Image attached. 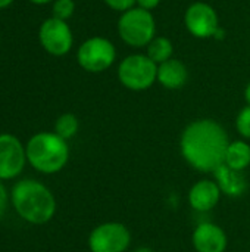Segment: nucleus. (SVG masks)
Listing matches in <instances>:
<instances>
[{
    "mask_svg": "<svg viewBox=\"0 0 250 252\" xmlns=\"http://www.w3.org/2000/svg\"><path fill=\"white\" fill-rule=\"evenodd\" d=\"M228 145L230 139L225 128L211 118L192 121L180 137V151L184 161L202 173H214L224 164Z\"/></svg>",
    "mask_w": 250,
    "mask_h": 252,
    "instance_id": "nucleus-1",
    "label": "nucleus"
},
{
    "mask_svg": "<svg viewBox=\"0 0 250 252\" xmlns=\"http://www.w3.org/2000/svg\"><path fill=\"white\" fill-rule=\"evenodd\" d=\"M12 204L16 213L32 224H44L56 213L53 193L37 180L18 182L12 189Z\"/></svg>",
    "mask_w": 250,
    "mask_h": 252,
    "instance_id": "nucleus-2",
    "label": "nucleus"
},
{
    "mask_svg": "<svg viewBox=\"0 0 250 252\" xmlns=\"http://www.w3.org/2000/svg\"><path fill=\"white\" fill-rule=\"evenodd\" d=\"M25 152L31 167L43 174L60 171L69 159V146L66 140L50 131L34 134L28 140Z\"/></svg>",
    "mask_w": 250,
    "mask_h": 252,
    "instance_id": "nucleus-3",
    "label": "nucleus"
},
{
    "mask_svg": "<svg viewBox=\"0 0 250 252\" xmlns=\"http://www.w3.org/2000/svg\"><path fill=\"white\" fill-rule=\"evenodd\" d=\"M156 22L150 10L133 7L124 12L118 21V32L124 43L133 47L147 46L155 38Z\"/></svg>",
    "mask_w": 250,
    "mask_h": 252,
    "instance_id": "nucleus-4",
    "label": "nucleus"
},
{
    "mask_svg": "<svg viewBox=\"0 0 250 252\" xmlns=\"http://www.w3.org/2000/svg\"><path fill=\"white\" fill-rule=\"evenodd\" d=\"M118 78L128 90H147L158 80V63L147 55H130L119 63Z\"/></svg>",
    "mask_w": 250,
    "mask_h": 252,
    "instance_id": "nucleus-5",
    "label": "nucleus"
},
{
    "mask_svg": "<svg viewBox=\"0 0 250 252\" xmlns=\"http://www.w3.org/2000/svg\"><path fill=\"white\" fill-rule=\"evenodd\" d=\"M116 58V49L113 43L105 37H91L85 40L78 52L77 61L87 72H103L112 66Z\"/></svg>",
    "mask_w": 250,
    "mask_h": 252,
    "instance_id": "nucleus-6",
    "label": "nucleus"
},
{
    "mask_svg": "<svg viewBox=\"0 0 250 252\" xmlns=\"http://www.w3.org/2000/svg\"><path fill=\"white\" fill-rule=\"evenodd\" d=\"M131 245L128 227L118 221L102 223L94 227L88 236L91 252H125Z\"/></svg>",
    "mask_w": 250,
    "mask_h": 252,
    "instance_id": "nucleus-7",
    "label": "nucleus"
},
{
    "mask_svg": "<svg viewBox=\"0 0 250 252\" xmlns=\"http://www.w3.org/2000/svg\"><path fill=\"white\" fill-rule=\"evenodd\" d=\"M38 40L43 49L53 56L66 55L74 43L72 31L66 21L47 18L38 30Z\"/></svg>",
    "mask_w": 250,
    "mask_h": 252,
    "instance_id": "nucleus-8",
    "label": "nucleus"
},
{
    "mask_svg": "<svg viewBox=\"0 0 250 252\" xmlns=\"http://www.w3.org/2000/svg\"><path fill=\"white\" fill-rule=\"evenodd\" d=\"M184 24L189 32L197 38L214 37L215 31L220 28L218 15L215 9L203 1H196L187 7L184 15Z\"/></svg>",
    "mask_w": 250,
    "mask_h": 252,
    "instance_id": "nucleus-9",
    "label": "nucleus"
},
{
    "mask_svg": "<svg viewBox=\"0 0 250 252\" xmlns=\"http://www.w3.org/2000/svg\"><path fill=\"white\" fill-rule=\"evenodd\" d=\"M27 152L13 134H0V180H10L24 170Z\"/></svg>",
    "mask_w": 250,
    "mask_h": 252,
    "instance_id": "nucleus-10",
    "label": "nucleus"
},
{
    "mask_svg": "<svg viewBox=\"0 0 250 252\" xmlns=\"http://www.w3.org/2000/svg\"><path fill=\"white\" fill-rule=\"evenodd\" d=\"M192 242L196 252H225L228 247V238L224 229L211 221L197 224Z\"/></svg>",
    "mask_w": 250,
    "mask_h": 252,
    "instance_id": "nucleus-11",
    "label": "nucleus"
},
{
    "mask_svg": "<svg viewBox=\"0 0 250 252\" xmlns=\"http://www.w3.org/2000/svg\"><path fill=\"white\" fill-rule=\"evenodd\" d=\"M221 195L222 192L215 180H199L189 190V204L194 211L208 213L218 205Z\"/></svg>",
    "mask_w": 250,
    "mask_h": 252,
    "instance_id": "nucleus-12",
    "label": "nucleus"
},
{
    "mask_svg": "<svg viewBox=\"0 0 250 252\" xmlns=\"http://www.w3.org/2000/svg\"><path fill=\"white\" fill-rule=\"evenodd\" d=\"M214 179L220 186L221 192L227 196L237 198L242 196L248 190V179L245 177L243 171L233 170L225 164H221L214 171Z\"/></svg>",
    "mask_w": 250,
    "mask_h": 252,
    "instance_id": "nucleus-13",
    "label": "nucleus"
},
{
    "mask_svg": "<svg viewBox=\"0 0 250 252\" xmlns=\"http://www.w3.org/2000/svg\"><path fill=\"white\" fill-rule=\"evenodd\" d=\"M189 80L187 66L178 59H169L158 65V83L169 90L181 89Z\"/></svg>",
    "mask_w": 250,
    "mask_h": 252,
    "instance_id": "nucleus-14",
    "label": "nucleus"
},
{
    "mask_svg": "<svg viewBox=\"0 0 250 252\" xmlns=\"http://www.w3.org/2000/svg\"><path fill=\"white\" fill-rule=\"evenodd\" d=\"M224 164L233 170L245 171L250 165V145L246 140H234L230 142Z\"/></svg>",
    "mask_w": 250,
    "mask_h": 252,
    "instance_id": "nucleus-15",
    "label": "nucleus"
},
{
    "mask_svg": "<svg viewBox=\"0 0 250 252\" xmlns=\"http://www.w3.org/2000/svg\"><path fill=\"white\" fill-rule=\"evenodd\" d=\"M172 52H174L172 43L167 37H155L147 44V56L158 65L169 61L172 56Z\"/></svg>",
    "mask_w": 250,
    "mask_h": 252,
    "instance_id": "nucleus-16",
    "label": "nucleus"
},
{
    "mask_svg": "<svg viewBox=\"0 0 250 252\" xmlns=\"http://www.w3.org/2000/svg\"><path fill=\"white\" fill-rule=\"evenodd\" d=\"M78 128L80 123L74 114H62L55 123V133L65 140L72 139L78 133Z\"/></svg>",
    "mask_w": 250,
    "mask_h": 252,
    "instance_id": "nucleus-17",
    "label": "nucleus"
},
{
    "mask_svg": "<svg viewBox=\"0 0 250 252\" xmlns=\"http://www.w3.org/2000/svg\"><path fill=\"white\" fill-rule=\"evenodd\" d=\"M74 10H75L74 0H55L53 1V7H52L53 18L66 21L72 16Z\"/></svg>",
    "mask_w": 250,
    "mask_h": 252,
    "instance_id": "nucleus-18",
    "label": "nucleus"
},
{
    "mask_svg": "<svg viewBox=\"0 0 250 252\" xmlns=\"http://www.w3.org/2000/svg\"><path fill=\"white\" fill-rule=\"evenodd\" d=\"M236 128L243 139L250 140V105H246L236 118Z\"/></svg>",
    "mask_w": 250,
    "mask_h": 252,
    "instance_id": "nucleus-19",
    "label": "nucleus"
},
{
    "mask_svg": "<svg viewBox=\"0 0 250 252\" xmlns=\"http://www.w3.org/2000/svg\"><path fill=\"white\" fill-rule=\"evenodd\" d=\"M105 3H106L111 9L124 13V12L133 9L134 4L137 3V0H105Z\"/></svg>",
    "mask_w": 250,
    "mask_h": 252,
    "instance_id": "nucleus-20",
    "label": "nucleus"
},
{
    "mask_svg": "<svg viewBox=\"0 0 250 252\" xmlns=\"http://www.w3.org/2000/svg\"><path fill=\"white\" fill-rule=\"evenodd\" d=\"M6 205H7V192L0 180V217L3 216V213L6 210Z\"/></svg>",
    "mask_w": 250,
    "mask_h": 252,
    "instance_id": "nucleus-21",
    "label": "nucleus"
},
{
    "mask_svg": "<svg viewBox=\"0 0 250 252\" xmlns=\"http://www.w3.org/2000/svg\"><path fill=\"white\" fill-rule=\"evenodd\" d=\"M159 3H161V0H137L139 7H143V9H146V10L155 9Z\"/></svg>",
    "mask_w": 250,
    "mask_h": 252,
    "instance_id": "nucleus-22",
    "label": "nucleus"
},
{
    "mask_svg": "<svg viewBox=\"0 0 250 252\" xmlns=\"http://www.w3.org/2000/svg\"><path fill=\"white\" fill-rule=\"evenodd\" d=\"M225 37V31L220 27L217 31H215V34H214V38H218V40H221V38H224Z\"/></svg>",
    "mask_w": 250,
    "mask_h": 252,
    "instance_id": "nucleus-23",
    "label": "nucleus"
},
{
    "mask_svg": "<svg viewBox=\"0 0 250 252\" xmlns=\"http://www.w3.org/2000/svg\"><path fill=\"white\" fill-rule=\"evenodd\" d=\"M245 100H246L248 105H250V83L246 86V89H245Z\"/></svg>",
    "mask_w": 250,
    "mask_h": 252,
    "instance_id": "nucleus-24",
    "label": "nucleus"
},
{
    "mask_svg": "<svg viewBox=\"0 0 250 252\" xmlns=\"http://www.w3.org/2000/svg\"><path fill=\"white\" fill-rule=\"evenodd\" d=\"M12 3H13V0H0V9H6Z\"/></svg>",
    "mask_w": 250,
    "mask_h": 252,
    "instance_id": "nucleus-25",
    "label": "nucleus"
},
{
    "mask_svg": "<svg viewBox=\"0 0 250 252\" xmlns=\"http://www.w3.org/2000/svg\"><path fill=\"white\" fill-rule=\"evenodd\" d=\"M29 1L34 3V4H47V3L55 1V0H29Z\"/></svg>",
    "mask_w": 250,
    "mask_h": 252,
    "instance_id": "nucleus-26",
    "label": "nucleus"
},
{
    "mask_svg": "<svg viewBox=\"0 0 250 252\" xmlns=\"http://www.w3.org/2000/svg\"><path fill=\"white\" fill-rule=\"evenodd\" d=\"M134 252H155L152 248H149V247H141V248H137Z\"/></svg>",
    "mask_w": 250,
    "mask_h": 252,
    "instance_id": "nucleus-27",
    "label": "nucleus"
}]
</instances>
